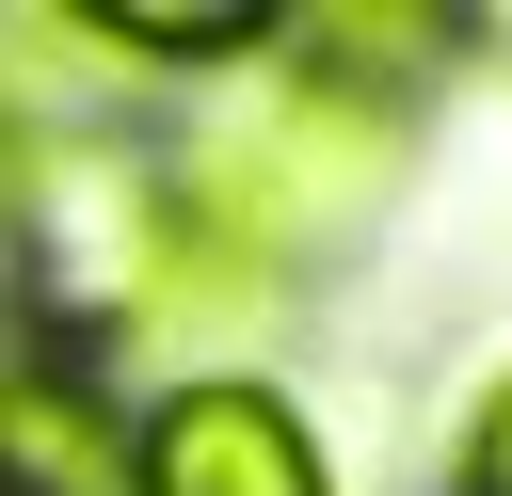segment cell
I'll return each mask as SVG.
<instances>
[{
	"mask_svg": "<svg viewBox=\"0 0 512 496\" xmlns=\"http://www.w3.org/2000/svg\"><path fill=\"white\" fill-rule=\"evenodd\" d=\"M0 496H128V400L80 336H0Z\"/></svg>",
	"mask_w": 512,
	"mask_h": 496,
	"instance_id": "3",
	"label": "cell"
},
{
	"mask_svg": "<svg viewBox=\"0 0 512 496\" xmlns=\"http://www.w3.org/2000/svg\"><path fill=\"white\" fill-rule=\"evenodd\" d=\"M448 496H512V368L464 400V448H448Z\"/></svg>",
	"mask_w": 512,
	"mask_h": 496,
	"instance_id": "4",
	"label": "cell"
},
{
	"mask_svg": "<svg viewBox=\"0 0 512 496\" xmlns=\"http://www.w3.org/2000/svg\"><path fill=\"white\" fill-rule=\"evenodd\" d=\"M128 496H336L304 400H272L256 368H192L128 416Z\"/></svg>",
	"mask_w": 512,
	"mask_h": 496,
	"instance_id": "2",
	"label": "cell"
},
{
	"mask_svg": "<svg viewBox=\"0 0 512 496\" xmlns=\"http://www.w3.org/2000/svg\"><path fill=\"white\" fill-rule=\"evenodd\" d=\"M384 176H400V112L272 48L256 112H224V128H208V160H192L176 192H192V224H208V240H224V256H240V272L272 288L288 256L352 240V224L384 208Z\"/></svg>",
	"mask_w": 512,
	"mask_h": 496,
	"instance_id": "1",
	"label": "cell"
}]
</instances>
